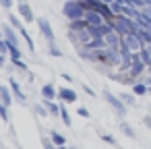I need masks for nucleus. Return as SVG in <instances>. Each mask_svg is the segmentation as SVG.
I'll return each mask as SVG.
<instances>
[{"label": "nucleus", "instance_id": "ddd939ff", "mask_svg": "<svg viewBox=\"0 0 151 149\" xmlns=\"http://www.w3.org/2000/svg\"><path fill=\"white\" fill-rule=\"evenodd\" d=\"M132 93H134V95H147V93H149V85H147L145 81H143V83H134V85H132Z\"/></svg>", "mask_w": 151, "mask_h": 149}, {"label": "nucleus", "instance_id": "f3484780", "mask_svg": "<svg viewBox=\"0 0 151 149\" xmlns=\"http://www.w3.org/2000/svg\"><path fill=\"white\" fill-rule=\"evenodd\" d=\"M11 85H13V91H15V95H17L19 99H25V95H23V91H21L19 83H17V81H11Z\"/></svg>", "mask_w": 151, "mask_h": 149}, {"label": "nucleus", "instance_id": "423d86ee", "mask_svg": "<svg viewBox=\"0 0 151 149\" xmlns=\"http://www.w3.org/2000/svg\"><path fill=\"white\" fill-rule=\"evenodd\" d=\"M104 97H106V101H108V104H110V106H112V108H114L120 116H124V114H126V106L122 104V99H120V97L112 95L110 91H104Z\"/></svg>", "mask_w": 151, "mask_h": 149}, {"label": "nucleus", "instance_id": "cd10ccee", "mask_svg": "<svg viewBox=\"0 0 151 149\" xmlns=\"http://www.w3.org/2000/svg\"><path fill=\"white\" fill-rule=\"evenodd\" d=\"M101 139H104V141H106V143H112V145H114V143H116V141H114V137H110V135H104V137H101Z\"/></svg>", "mask_w": 151, "mask_h": 149}, {"label": "nucleus", "instance_id": "f704fd0d", "mask_svg": "<svg viewBox=\"0 0 151 149\" xmlns=\"http://www.w3.org/2000/svg\"><path fill=\"white\" fill-rule=\"evenodd\" d=\"M17 2H25V0H17Z\"/></svg>", "mask_w": 151, "mask_h": 149}, {"label": "nucleus", "instance_id": "1a4fd4ad", "mask_svg": "<svg viewBox=\"0 0 151 149\" xmlns=\"http://www.w3.org/2000/svg\"><path fill=\"white\" fill-rule=\"evenodd\" d=\"M2 33H4V40H6L11 46H19V35L15 33V27H13L11 23L2 27Z\"/></svg>", "mask_w": 151, "mask_h": 149}, {"label": "nucleus", "instance_id": "dca6fc26", "mask_svg": "<svg viewBox=\"0 0 151 149\" xmlns=\"http://www.w3.org/2000/svg\"><path fill=\"white\" fill-rule=\"evenodd\" d=\"M19 33H21V35H23V40L27 42V46H29V52H33V50H35V46H33V40H31V35L27 33V29H25V27H21V29H19Z\"/></svg>", "mask_w": 151, "mask_h": 149}, {"label": "nucleus", "instance_id": "4468645a", "mask_svg": "<svg viewBox=\"0 0 151 149\" xmlns=\"http://www.w3.org/2000/svg\"><path fill=\"white\" fill-rule=\"evenodd\" d=\"M42 95H44L46 99H54V97H56V89H54V85H52V83L44 85V87H42Z\"/></svg>", "mask_w": 151, "mask_h": 149}, {"label": "nucleus", "instance_id": "9b49d317", "mask_svg": "<svg viewBox=\"0 0 151 149\" xmlns=\"http://www.w3.org/2000/svg\"><path fill=\"white\" fill-rule=\"evenodd\" d=\"M58 97H60L62 101H77V93H75L73 89H68V87H62V89L58 91Z\"/></svg>", "mask_w": 151, "mask_h": 149}, {"label": "nucleus", "instance_id": "6ab92c4d", "mask_svg": "<svg viewBox=\"0 0 151 149\" xmlns=\"http://www.w3.org/2000/svg\"><path fill=\"white\" fill-rule=\"evenodd\" d=\"M9 23H11V25H13V27H15V29H17V31H19V29H21V27H23V25H21V23H19V19H17V17H15V15H13V13H11V15H9Z\"/></svg>", "mask_w": 151, "mask_h": 149}, {"label": "nucleus", "instance_id": "4be33fe9", "mask_svg": "<svg viewBox=\"0 0 151 149\" xmlns=\"http://www.w3.org/2000/svg\"><path fill=\"white\" fill-rule=\"evenodd\" d=\"M120 128H122V132H124L126 137H134V130H132V128H130L126 122H122V124H120Z\"/></svg>", "mask_w": 151, "mask_h": 149}, {"label": "nucleus", "instance_id": "c756f323", "mask_svg": "<svg viewBox=\"0 0 151 149\" xmlns=\"http://www.w3.org/2000/svg\"><path fill=\"white\" fill-rule=\"evenodd\" d=\"M44 147H46V149H54V147H52V143H50L48 139H44Z\"/></svg>", "mask_w": 151, "mask_h": 149}, {"label": "nucleus", "instance_id": "72a5a7b5", "mask_svg": "<svg viewBox=\"0 0 151 149\" xmlns=\"http://www.w3.org/2000/svg\"><path fill=\"white\" fill-rule=\"evenodd\" d=\"M149 95H151V85H149Z\"/></svg>", "mask_w": 151, "mask_h": 149}, {"label": "nucleus", "instance_id": "412c9836", "mask_svg": "<svg viewBox=\"0 0 151 149\" xmlns=\"http://www.w3.org/2000/svg\"><path fill=\"white\" fill-rule=\"evenodd\" d=\"M60 116H62L64 124H66V126H70V118H68V112H66V108H64V106H60Z\"/></svg>", "mask_w": 151, "mask_h": 149}, {"label": "nucleus", "instance_id": "a878e982", "mask_svg": "<svg viewBox=\"0 0 151 149\" xmlns=\"http://www.w3.org/2000/svg\"><path fill=\"white\" fill-rule=\"evenodd\" d=\"M13 64H15V66H19L21 71H25V68H27V66H25V62H23L21 58H19V60H13Z\"/></svg>", "mask_w": 151, "mask_h": 149}, {"label": "nucleus", "instance_id": "c85d7f7f", "mask_svg": "<svg viewBox=\"0 0 151 149\" xmlns=\"http://www.w3.org/2000/svg\"><path fill=\"white\" fill-rule=\"evenodd\" d=\"M79 116H83V118H87V116H89V112H87L85 108H79Z\"/></svg>", "mask_w": 151, "mask_h": 149}, {"label": "nucleus", "instance_id": "f257e3e1", "mask_svg": "<svg viewBox=\"0 0 151 149\" xmlns=\"http://www.w3.org/2000/svg\"><path fill=\"white\" fill-rule=\"evenodd\" d=\"M114 25V29L120 33V35H128V33H137L139 25L134 19H128L126 15H114V19L110 21Z\"/></svg>", "mask_w": 151, "mask_h": 149}, {"label": "nucleus", "instance_id": "aec40b11", "mask_svg": "<svg viewBox=\"0 0 151 149\" xmlns=\"http://www.w3.org/2000/svg\"><path fill=\"white\" fill-rule=\"evenodd\" d=\"M9 54H11L13 60H19V58H21V50H19V46H11V52H9Z\"/></svg>", "mask_w": 151, "mask_h": 149}, {"label": "nucleus", "instance_id": "0eeeda50", "mask_svg": "<svg viewBox=\"0 0 151 149\" xmlns=\"http://www.w3.org/2000/svg\"><path fill=\"white\" fill-rule=\"evenodd\" d=\"M37 21V25H40V31H42V35L52 44L54 42V29H52V25H50V21L46 19V17H40V19H35Z\"/></svg>", "mask_w": 151, "mask_h": 149}, {"label": "nucleus", "instance_id": "2f4dec72", "mask_svg": "<svg viewBox=\"0 0 151 149\" xmlns=\"http://www.w3.org/2000/svg\"><path fill=\"white\" fill-rule=\"evenodd\" d=\"M4 37V33H2V27H0V40H2Z\"/></svg>", "mask_w": 151, "mask_h": 149}, {"label": "nucleus", "instance_id": "a211bd4d", "mask_svg": "<svg viewBox=\"0 0 151 149\" xmlns=\"http://www.w3.org/2000/svg\"><path fill=\"white\" fill-rule=\"evenodd\" d=\"M120 99H122L124 104L132 106V104H134V93H122V95H120Z\"/></svg>", "mask_w": 151, "mask_h": 149}, {"label": "nucleus", "instance_id": "393cba45", "mask_svg": "<svg viewBox=\"0 0 151 149\" xmlns=\"http://www.w3.org/2000/svg\"><path fill=\"white\" fill-rule=\"evenodd\" d=\"M0 118H4V120H6V106H4L2 99H0Z\"/></svg>", "mask_w": 151, "mask_h": 149}, {"label": "nucleus", "instance_id": "20e7f679", "mask_svg": "<svg viewBox=\"0 0 151 149\" xmlns=\"http://www.w3.org/2000/svg\"><path fill=\"white\" fill-rule=\"evenodd\" d=\"M145 68H147V64L143 62L141 54H132V64H130V68H128V75H130L132 79H137V77H141V75L145 73Z\"/></svg>", "mask_w": 151, "mask_h": 149}, {"label": "nucleus", "instance_id": "b1692460", "mask_svg": "<svg viewBox=\"0 0 151 149\" xmlns=\"http://www.w3.org/2000/svg\"><path fill=\"white\" fill-rule=\"evenodd\" d=\"M50 54H52V56H56V58H60V56H62V52H60V50L54 46V42L50 44Z\"/></svg>", "mask_w": 151, "mask_h": 149}, {"label": "nucleus", "instance_id": "5701e85b", "mask_svg": "<svg viewBox=\"0 0 151 149\" xmlns=\"http://www.w3.org/2000/svg\"><path fill=\"white\" fill-rule=\"evenodd\" d=\"M52 141H54L58 147H60V145H64V137H62V135H58V132H52Z\"/></svg>", "mask_w": 151, "mask_h": 149}, {"label": "nucleus", "instance_id": "7c9ffc66", "mask_svg": "<svg viewBox=\"0 0 151 149\" xmlns=\"http://www.w3.org/2000/svg\"><path fill=\"white\" fill-rule=\"evenodd\" d=\"M145 124H147V126H151V116H147V118H145Z\"/></svg>", "mask_w": 151, "mask_h": 149}, {"label": "nucleus", "instance_id": "f03ea898", "mask_svg": "<svg viewBox=\"0 0 151 149\" xmlns=\"http://www.w3.org/2000/svg\"><path fill=\"white\" fill-rule=\"evenodd\" d=\"M85 6L81 0H68V2H64L62 6V15L68 19V21H79V19H85Z\"/></svg>", "mask_w": 151, "mask_h": 149}, {"label": "nucleus", "instance_id": "9d476101", "mask_svg": "<svg viewBox=\"0 0 151 149\" xmlns=\"http://www.w3.org/2000/svg\"><path fill=\"white\" fill-rule=\"evenodd\" d=\"M19 13H21V17H23L27 23L35 21V17H33V11H31V6H29L27 2H19Z\"/></svg>", "mask_w": 151, "mask_h": 149}, {"label": "nucleus", "instance_id": "f8f14e48", "mask_svg": "<svg viewBox=\"0 0 151 149\" xmlns=\"http://www.w3.org/2000/svg\"><path fill=\"white\" fill-rule=\"evenodd\" d=\"M139 54H141L143 62L147 64V68L151 71V44H145V46H143V50H141Z\"/></svg>", "mask_w": 151, "mask_h": 149}, {"label": "nucleus", "instance_id": "bb28decb", "mask_svg": "<svg viewBox=\"0 0 151 149\" xmlns=\"http://www.w3.org/2000/svg\"><path fill=\"white\" fill-rule=\"evenodd\" d=\"M0 4H2L4 9H11L13 6V0H0Z\"/></svg>", "mask_w": 151, "mask_h": 149}, {"label": "nucleus", "instance_id": "7ed1b4c3", "mask_svg": "<svg viewBox=\"0 0 151 149\" xmlns=\"http://www.w3.org/2000/svg\"><path fill=\"white\" fill-rule=\"evenodd\" d=\"M143 40L137 35V33H128V35H122V48L124 50H128V52H132V54H139L141 50H143Z\"/></svg>", "mask_w": 151, "mask_h": 149}, {"label": "nucleus", "instance_id": "39448f33", "mask_svg": "<svg viewBox=\"0 0 151 149\" xmlns=\"http://www.w3.org/2000/svg\"><path fill=\"white\" fill-rule=\"evenodd\" d=\"M104 42H106V48H112V50H120L122 48V35L116 29H112L110 33H106Z\"/></svg>", "mask_w": 151, "mask_h": 149}, {"label": "nucleus", "instance_id": "2eb2a0df", "mask_svg": "<svg viewBox=\"0 0 151 149\" xmlns=\"http://www.w3.org/2000/svg\"><path fill=\"white\" fill-rule=\"evenodd\" d=\"M0 99L4 101V106H11V104H13V99H11V93H9V89H6L4 85H0Z\"/></svg>", "mask_w": 151, "mask_h": 149}, {"label": "nucleus", "instance_id": "473e14b6", "mask_svg": "<svg viewBox=\"0 0 151 149\" xmlns=\"http://www.w3.org/2000/svg\"><path fill=\"white\" fill-rule=\"evenodd\" d=\"M58 149H66V147H64V145H60V147H58Z\"/></svg>", "mask_w": 151, "mask_h": 149}, {"label": "nucleus", "instance_id": "6e6552de", "mask_svg": "<svg viewBox=\"0 0 151 149\" xmlns=\"http://www.w3.org/2000/svg\"><path fill=\"white\" fill-rule=\"evenodd\" d=\"M85 21H87L89 25H93V27H99V25L108 23V19H106L101 13H97V11H87V13H85Z\"/></svg>", "mask_w": 151, "mask_h": 149}]
</instances>
